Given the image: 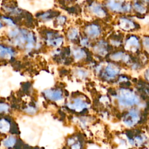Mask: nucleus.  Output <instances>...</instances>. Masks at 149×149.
Masks as SVG:
<instances>
[{
  "label": "nucleus",
  "instance_id": "f257e3e1",
  "mask_svg": "<svg viewBox=\"0 0 149 149\" xmlns=\"http://www.w3.org/2000/svg\"><path fill=\"white\" fill-rule=\"evenodd\" d=\"M14 55L13 50L8 47H5L0 44V58L1 59H9Z\"/></svg>",
  "mask_w": 149,
  "mask_h": 149
},
{
  "label": "nucleus",
  "instance_id": "f03ea898",
  "mask_svg": "<svg viewBox=\"0 0 149 149\" xmlns=\"http://www.w3.org/2000/svg\"><path fill=\"white\" fill-rule=\"evenodd\" d=\"M10 127L9 123L5 119H0V132L5 133L8 132Z\"/></svg>",
  "mask_w": 149,
  "mask_h": 149
},
{
  "label": "nucleus",
  "instance_id": "7ed1b4c3",
  "mask_svg": "<svg viewBox=\"0 0 149 149\" xmlns=\"http://www.w3.org/2000/svg\"><path fill=\"white\" fill-rule=\"evenodd\" d=\"M16 143V139L12 136H10L3 141V144L6 147H12Z\"/></svg>",
  "mask_w": 149,
  "mask_h": 149
},
{
  "label": "nucleus",
  "instance_id": "20e7f679",
  "mask_svg": "<svg viewBox=\"0 0 149 149\" xmlns=\"http://www.w3.org/2000/svg\"><path fill=\"white\" fill-rule=\"evenodd\" d=\"M88 32L89 34L93 36H95L100 33V30L97 26H92L90 27V29H89V30H88Z\"/></svg>",
  "mask_w": 149,
  "mask_h": 149
},
{
  "label": "nucleus",
  "instance_id": "39448f33",
  "mask_svg": "<svg viewBox=\"0 0 149 149\" xmlns=\"http://www.w3.org/2000/svg\"><path fill=\"white\" fill-rule=\"evenodd\" d=\"M2 20L6 24L9 25V26H15V23L9 17H5V16H3L2 17Z\"/></svg>",
  "mask_w": 149,
  "mask_h": 149
},
{
  "label": "nucleus",
  "instance_id": "423d86ee",
  "mask_svg": "<svg viewBox=\"0 0 149 149\" xmlns=\"http://www.w3.org/2000/svg\"><path fill=\"white\" fill-rule=\"evenodd\" d=\"M9 109V106L5 103H0V113L7 112Z\"/></svg>",
  "mask_w": 149,
  "mask_h": 149
},
{
  "label": "nucleus",
  "instance_id": "0eeeda50",
  "mask_svg": "<svg viewBox=\"0 0 149 149\" xmlns=\"http://www.w3.org/2000/svg\"><path fill=\"white\" fill-rule=\"evenodd\" d=\"M109 5L111 6L112 9L113 10H119L120 9V6L119 3H115L114 1H112L109 3Z\"/></svg>",
  "mask_w": 149,
  "mask_h": 149
},
{
  "label": "nucleus",
  "instance_id": "6e6552de",
  "mask_svg": "<svg viewBox=\"0 0 149 149\" xmlns=\"http://www.w3.org/2000/svg\"><path fill=\"white\" fill-rule=\"evenodd\" d=\"M93 10L96 13H98V14H100L102 12L104 13V10L101 8V7L98 5H97V6H94V7H93Z\"/></svg>",
  "mask_w": 149,
  "mask_h": 149
},
{
  "label": "nucleus",
  "instance_id": "1a4fd4ad",
  "mask_svg": "<svg viewBox=\"0 0 149 149\" xmlns=\"http://www.w3.org/2000/svg\"><path fill=\"white\" fill-rule=\"evenodd\" d=\"M76 34H77V31L75 29H73L72 30V32L70 33V34H69V38L70 39H72V38H74V37H76Z\"/></svg>",
  "mask_w": 149,
  "mask_h": 149
},
{
  "label": "nucleus",
  "instance_id": "9d476101",
  "mask_svg": "<svg viewBox=\"0 0 149 149\" xmlns=\"http://www.w3.org/2000/svg\"><path fill=\"white\" fill-rule=\"evenodd\" d=\"M61 74H67L68 73V71L67 70H65V69H63V70H62L61 72H60Z\"/></svg>",
  "mask_w": 149,
  "mask_h": 149
},
{
  "label": "nucleus",
  "instance_id": "9b49d317",
  "mask_svg": "<svg viewBox=\"0 0 149 149\" xmlns=\"http://www.w3.org/2000/svg\"><path fill=\"white\" fill-rule=\"evenodd\" d=\"M136 16L139 18H143L144 17V16H142V15L140 13H136Z\"/></svg>",
  "mask_w": 149,
  "mask_h": 149
},
{
  "label": "nucleus",
  "instance_id": "f8f14e48",
  "mask_svg": "<svg viewBox=\"0 0 149 149\" xmlns=\"http://www.w3.org/2000/svg\"><path fill=\"white\" fill-rule=\"evenodd\" d=\"M134 27L136 29H140V26L137 23H134Z\"/></svg>",
  "mask_w": 149,
  "mask_h": 149
},
{
  "label": "nucleus",
  "instance_id": "ddd939ff",
  "mask_svg": "<svg viewBox=\"0 0 149 149\" xmlns=\"http://www.w3.org/2000/svg\"><path fill=\"white\" fill-rule=\"evenodd\" d=\"M59 3H60L61 5H65V1L64 0H61V1H59Z\"/></svg>",
  "mask_w": 149,
  "mask_h": 149
},
{
  "label": "nucleus",
  "instance_id": "4468645a",
  "mask_svg": "<svg viewBox=\"0 0 149 149\" xmlns=\"http://www.w3.org/2000/svg\"><path fill=\"white\" fill-rule=\"evenodd\" d=\"M87 39L84 38V39H83V42H82V44H84V45H85V44L87 43Z\"/></svg>",
  "mask_w": 149,
  "mask_h": 149
},
{
  "label": "nucleus",
  "instance_id": "2eb2a0df",
  "mask_svg": "<svg viewBox=\"0 0 149 149\" xmlns=\"http://www.w3.org/2000/svg\"><path fill=\"white\" fill-rule=\"evenodd\" d=\"M65 95L66 96H69V92L67 91V90H65Z\"/></svg>",
  "mask_w": 149,
  "mask_h": 149
},
{
  "label": "nucleus",
  "instance_id": "dca6fc26",
  "mask_svg": "<svg viewBox=\"0 0 149 149\" xmlns=\"http://www.w3.org/2000/svg\"><path fill=\"white\" fill-rule=\"evenodd\" d=\"M2 26H3V24H2V23L0 22V29L2 27Z\"/></svg>",
  "mask_w": 149,
  "mask_h": 149
},
{
  "label": "nucleus",
  "instance_id": "f3484780",
  "mask_svg": "<svg viewBox=\"0 0 149 149\" xmlns=\"http://www.w3.org/2000/svg\"><path fill=\"white\" fill-rule=\"evenodd\" d=\"M133 82H137V79H133Z\"/></svg>",
  "mask_w": 149,
  "mask_h": 149
},
{
  "label": "nucleus",
  "instance_id": "a211bd4d",
  "mask_svg": "<svg viewBox=\"0 0 149 149\" xmlns=\"http://www.w3.org/2000/svg\"><path fill=\"white\" fill-rule=\"evenodd\" d=\"M130 149H132V148H130Z\"/></svg>",
  "mask_w": 149,
  "mask_h": 149
}]
</instances>
